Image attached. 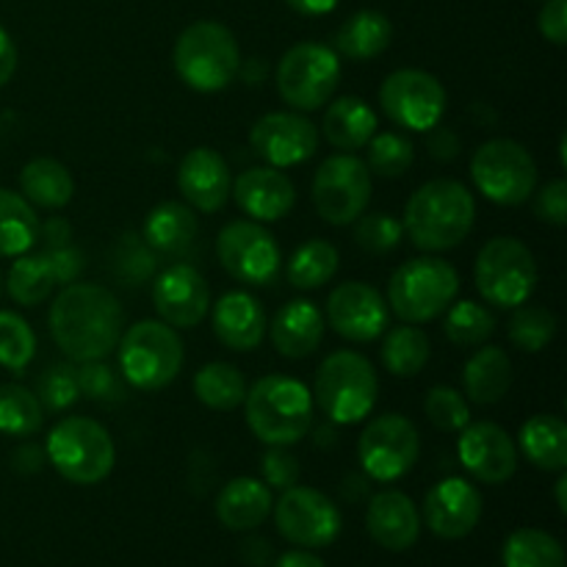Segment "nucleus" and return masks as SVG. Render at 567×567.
I'll return each instance as SVG.
<instances>
[{
    "instance_id": "obj_57",
    "label": "nucleus",
    "mask_w": 567,
    "mask_h": 567,
    "mask_svg": "<svg viewBox=\"0 0 567 567\" xmlns=\"http://www.w3.org/2000/svg\"><path fill=\"white\" fill-rule=\"evenodd\" d=\"M286 3L291 6V9L297 11V14L324 17V14H330V11H336L341 0H286Z\"/></svg>"
},
{
    "instance_id": "obj_35",
    "label": "nucleus",
    "mask_w": 567,
    "mask_h": 567,
    "mask_svg": "<svg viewBox=\"0 0 567 567\" xmlns=\"http://www.w3.org/2000/svg\"><path fill=\"white\" fill-rule=\"evenodd\" d=\"M39 219L33 205L11 188H0V255L20 258L37 244Z\"/></svg>"
},
{
    "instance_id": "obj_28",
    "label": "nucleus",
    "mask_w": 567,
    "mask_h": 567,
    "mask_svg": "<svg viewBox=\"0 0 567 567\" xmlns=\"http://www.w3.org/2000/svg\"><path fill=\"white\" fill-rule=\"evenodd\" d=\"M271 507H275L271 487L255 476H238V480L227 482L216 498V515H219L221 526H227L230 532L258 529L271 515Z\"/></svg>"
},
{
    "instance_id": "obj_16",
    "label": "nucleus",
    "mask_w": 567,
    "mask_h": 567,
    "mask_svg": "<svg viewBox=\"0 0 567 567\" xmlns=\"http://www.w3.org/2000/svg\"><path fill=\"white\" fill-rule=\"evenodd\" d=\"M277 532L302 548H324L338 540L343 529L341 509L313 487H288L275 504Z\"/></svg>"
},
{
    "instance_id": "obj_13",
    "label": "nucleus",
    "mask_w": 567,
    "mask_h": 567,
    "mask_svg": "<svg viewBox=\"0 0 567 567\" xmlns=\"http://www.w3.org/2000/svg\"><path fill=\"white\" fill-rule=\"evenodd\" d=\"M421 454V437L413 421L399 413L377 415L365 424L358 441L363 474L374 482H396L413 471Z\"/></svg>"
},
{
    "instance_id": "obj_12",
    "label": "nucleus",
    "mask_w": 567,
    "mask_h": 567,
    "mask_svg": "<svg viewBox=\"0 0 567 567\" xmlns=\"http://www.w3.org/2000/svg\"><path fill=\"white\" fill-rule=\"evenodd\" d=\"M371 199V172L352 153L330 155L316 169L313 205L327 225L347 227L365 214Z\"/></svg>"
},
{
    "instance_id": "obj_36",
    "label": "nucleus",
    "mask_w": 567,
    "mask_h": 567,
    "mask_svg": "<svg viewBox=\"0 0 567 567\" xmlns=\"http://www.w3.org/2000/svg\"><path fill=\"white\" fill-rule=\"evenodd\" d=\"M194 393H197V399L208 410H216V413H233V410L244 404V396H247V380H244V374L233 363L214 360V363H205L203 369L194 374Z\"/></svg>"
},
{
    "instance_id": "obj_56",
    "label": "nucleus",
    "mask_w": 567,
    "mask_h": 567,
    "mask_svg": "<svg viewBox=\"0 0 567 567\" xmlns=\"http://www.w3.org/2000/svg\"><path fill=\"white\" fill-rule=\"evenodd\" d=\"M17 70V48H14V39L9 37L3 25H0V89L11 81Z\"/></svg>"
},
{
    "instance_id": "obj_40",
    "label": "nucleus",
    "mask_w": 567,
    "mask_h": 567,
    "mask_svg": "<svg viewBox=\"0 0 567 567\" xmlns=\"http://www.w3.org/2000/svg\"><path fill=\"white\" fill-rule=\"evenodd\" d=\"M504 567H565V548L543 529H518L504 543Z\"/></svg>"
},
{
    "instance_id": "obj_10",
    "label": "nucleus",
    "mask_w": 567,
    "mask_h": 567,
    "mask_svg": "<svg viewBox=\"0 0 567 567\" xmlns=\"http://www.w3.org/2000/svg\"><path fill=\"white\" fill-rule=\"evenodd\" d=\"M471 181L485 199L515 208L537 192V164L515 138H491L471 158Z\"/></svg>"
},
{
    "instance_id": "obj_48",
    "label": "nucleus",
    "mask_w": 567,
    "mask_h": 567,
    "mask_svg": "<svg viewBox=\"0 0 567 567\" xmlns=\"http://www.w3.org/2000/svg\"><path fill=\"white\" fill-rule=\"evenodd\" d=\"M37 396L44 410L50 413H61L70 410L72 404L81 399V388H78V371L72 365H50L37 382Z\"/></svg>"
},
{
    "instance_id": "obj_32",
    "label": "nucleus",
    "mask_w": 567,
    "mask_h": 567,
    "mask_svg": "<svg viewBox=\"0 0 567 567\" xmlns=\"http://www.w3.org/2000/svg\"><path fill=\"white\" fill-rule=\"evenodd\" d=\"M518 446L535 468L548 474H563L567 468V424L559 415L537 413L524 421Z\"/></svg>"
},
{
    "instance_id": "obj_1",
    "label": "nucleus",
    "mask_w": 567,
    "mask_h": 567,
    "mask_svg": "<svg viewBox=\"0 0 567 567\" xmlns=\"http://www.w3.org/2000/svg\"><path fill=\"white\" fill-rule=\"evenodd\" d=\"M50 336L72 363L105 360L125 332V313L114 293L97 282H70L50 305Z\"/></svg>"
},
{
    "instance_id": "obj_58",
    "label": "nucleus",
    "mask_w": 567,
    "mask_h": 567,
    "mask_svg": "<svg viewBox=\"0 0 567 567\" xmlns=\"http://www.w3.org/2000/svg\"><path fill=\"white\" fill-rule=\"evenodd\" d=\"M275 567H327L316 554L308 551H288L277 559Z\"/></svg>"
},
{
    "instance_id": "obj_38",
    "label": "nucleus",
    "mask_w": 567,
    "mask_h": 567,
    "mask_svg": "<svg viewBox=\"0 0 567 567\" xmlns=\"http://www.w3.org/2000/svg\"><path fill=\"white\" fill-rule=\"evenodd\" d=\"M341 255L324 238H310L302 247L293 249L286 264V277L299 291H316L336 277Z\"/></svg>"
},
{
    "instance_id": "obj_27",
    "label": "nucleus",
    "mask_w": 567,
    "mask_h": 567,
    "mask_svg": "<svg viewBox=\"0 0 567 567\" xmlns=\"http://www.w3.org/2000/svg\"><path fill=\"white\" fill-rule=\"evenodd\" d=\"M324 313L310 299H291L275 313L266 332L277 352L288 360L310 358L324 341Z\"/></svg>"
},
{
    "instance_id": "obj_24",
    "label": "nucleus",
    "mask_w": 567,
    "mask_h": 567,
    "mask_svg": "<svg viewBox=\"0 0 567 567\" xmlns=\"http://www.w3.org/2000/svg\"><path fill=\"white\" fill-rule=\"evenodd\" d=\"M238 208L252 221H280L297 205V188L291 177L277 166H252L233 181V194Z\"/></svg>"
},
{
    "instance_id": "obj_6",
    "label": "nucleus",
    "mask_w": 567,
    "mask_h": 567,
    "mask_svg": "<svg viewBox=\"0 0 567 567\" xmlns=\"http://www.w3.org/2000/svg\"><path fill=\"white\" fill-rule=\"evenodd\" d=\"M44 457L72 485H100L116 463V449L100 421L70 415L50 430Z\"/></svg>"
},
{
    "instance_id": "obj_33",
    "label": "nucleus",
    "mask_w": 567,
    "mask_h": 567,
    "mask_svg": "<svg viewBox=\"0 0 567 567\" xmlns=\"http://www.w3.org/2000/svg\"><path fill=\"white\" fill-rule=\"evenodd\" d=\"M393 39V25L382 11H354L336 33V53L352 61L377 59L388 50Z\"/></svg>"
},
{
    "instance_id": "obj_44",
    "label": "nucleus",
    "mask_w": 567,
    "mask_h": 567,
    "mask_svg": "<svg viewBox=\"0 0 567 567\" xmlns=\"http://www.w3.org/2000/svg\"><path fill=\"white\" fill-rule=\"evenodd\" d=\"M365 147H369L365 166L380 177H402L415 161L413 142L402 133H374Z\"/></svg>"
},
{
    "instance_id": "obj_23",
    "label": "nucleus",
    "mask_w": 567,
    "mask_h": 567,
    "mask_svg": "<svg viewBox=\"0 0 567 567\" xmlns=\"http://www.w3.org/2000/svg\"><path fill=\"white\" fill-rule=\"evenodd\" d=\"M177 188L188 208L199 214H216L233 194V175L227 161L210 147H194L177 166Z\"/></svg>"
},
{
    "instance_id": "obj_14",
    "label": "nucleus",
    "mask_w": 567,
    "mask_h": 567,
    "mask_svg": "<svg viewBox=\"0 0 567 567\" xmlns=\"http://www.w3.org/2000/svg\"><path fill=\"white\" fill-rule=\"evenodd\" d=\"M216 258L233 280L244 286H269L280 275L282 252L260 221L236 219L216 236Z\"/></svg>"
},
{
    "instance_id": "obj_41",
    "label": "nucleus",
    "mask_w": 567,
    "mask_h": 567,
    "mask_svg": "<svg viewBox=\"0 0 567 567\" xmlns=\"http://www.w3.org/2000/svg\"><path fill=\"white\" fill-rule=\"evenodd\" d=\"M443 332L457 347H482L496 332V316L474 299H463L457 305L452 302Z\"/></svg>"
},
{
    "instance_id": "obj_46",
    "label": "nucleus",
    "mask_w": 567,
    "mask_h": 567,
    "mask_svg": "<svg viewBox=\"0 0 567 567\" xmlns=\"http://www.w3.org/2000/svg\"><path fill=\"white\" fill-rule=\"evenodd\" d=\"M424 413L441 432H460L471 424V408L457 388L437 385L426 393Z\"/></svg>"
},
{
    "instance_id": "obj_4",
    "label": "nucleus",
    "mask_w": 567,
    "mask_h": 567,
    "mask_svg": "<svg viewBox=\"0 0 567 567\" xmlns=\"http://www.w3.org/2000/svg\"><path fill=\"white\" fill-rule=\"evenodd\" d=\"M380 393V380L365 354L352 349H338L327 354L316 371L313 404L327 415L330 424L349 426L369 419Z\"/></svg>"
},
{
    "instance_id": "obj_30",
    "label": "nucleus",
    "mask_w": 567,
    "mask_h": 567,
    "mask_svg": "<svg viewBox=\"0 0 567 567\" xmlns=\"http://www.w3.org/2000/svg\"><path fill=\"white\" fill-rule=\"evenodd\" d=\"M324 138L341 153L363 150L377 133V114L363 97H338L327 105L324 122H321Z\"/></svg>"
},
{
    "instance_id": "obj_21",
    "label": "nucleus",
    "mask_w": 567,
    "mask_h": 567,
    "mask_svg": "<svg viewBox=\"0 0 567 567\" xmlns=\"http://www.w3.org/2000/svg\"><path fill=\"white\" fill-rule=\"evenodd\" d=\"M457 454L463 468L485 485H504L518 471V446L504 426L480 421L460 430Z\"/></svg>"
},
{
    "instance_id": "obj_59",
    "label": "nucleus",
    "mask_w": 567,
    "mask_h": 567,
    "mask_svg": "<svg viewBox=\"0 0 567 567\" xmlns=\"http://www.w3.org/2000/svg\"><path fill=\"white\" fill-rule=\"evenodd\" d=\"M565 487H567V476H559L557 480V507L559 513H567V502H565Z\"/></svg>"
},
{
    "instance_id": "obj_37",
    "label": "nucleus",
    "mask_w": 567,
    "mask_h": 567,
    "mask_svg": "<svg viewBox=\"0 0 567 567\" xmlns=\"http://www.w3.org/2000/svg\"><path fill=\"white\" fill-rule=\"evenodd\" d=\"M430 338H426V332L415 324H402L388 330L380 349L382 365H385L393 377H402V380L421 374V371L426 369V363H430Z\"/></svg>"
},
{
    "instance_id": "obj_3",
    "label": "nucleus",
    "mask_w": 567,
    "mask_h": 567,
    "mask_svg": "<svg viewBox=\"0 0 567 567\" xmlns=\"http://www.w3.org/2000/svg\"><path fill=\"white\" fill-rule=\"evenodd\" d=\"M313 408L310 388L286 374L260 377L244 396L249 430L266 446H293L302 441L313 424Z\"/></svg>"
},
{
    "instance_id": "obj_31",
    "label": "nucleus",
    "mask_w": 567,
    "mask_h": 567,
    "mask_svg": "<svg viewBox=\"0 0 567 567\" xmlns=\"http://www.w3.org/2000/svg\"><path fill=\"white\" fill-rule=\"evenodd\" d=\"M463 385L474 404L482 408L498 404L513 385V360L502 347H482L465 363Z\"/></svg>"
},
{
    "instance_id": "obj_52",
    "label": "nucleus",
    "mask_w": 567,
    "mask_h": 567,
    "mask_svg": "<svg viewBox=\"0 0 567 567\" xmlns=\"http://www.w3.org/2000/svg\"><path fill=\"white\" fill-rule=\"evenodd\" d=\"M537 28L551 44H567V0H546L537 17Z\"/></svg>"
},
{
    "instance_id": "obj_22",
    "label": "nucleus",
    "mask_w": 567,
    "mask_h": 567,
    "mask_svg": "<svg viewBox=\"0 0 567 567\" xmlns=\"http://www.w3.org/2000/svg\"><path fill=\"white\" fill-rule=\"evenodd\" d=\"M482 518V496L468 480L449 476L441 480L424 498V520L432 535L443 540H463Z\"/></svg>"
},
{
    "instance_id": "obj_7",
    "label": "nucleus",
    "mask_w": 567,
    "mask_h": 567,
    "mask_svg": "<svg viewBox=\"0 0 567 567\" xmlns=\"http://www.w3.org/2000/svg\"><path fill=\"white\" fill-rule=\"evenodd\" d=\"M460 293V275L449 260L421 255L393 271L388 305L404 324H426L446 313Z\"/></svg>"
},
{
    "instance_id": "obj_15",
    "label": "nucleus",
    "mask_w": 567,
    "mask_h": 567,
    "mask_svg": "<svg viewBox=\"0 0 567 567\" xmlns=\"http://www.w3.org/2000/svg\"><path fill=\"white\" fill-rule=\"evenodd\" d=\"M380 105L393 125L426 133L441 125L446 111V89L432 72L396 70L382 81Z\"/></svg>"
},
{
    "instance_id": "obj_11",
    "label": "nucleus",
    "mask_w": 567,
    "mask_h": 567,
    "mask_svg": "<svg viewBox=\"0 0 567 567\" xmlns=\"http://www.w3.org/2000/svg\"><path fill=\"white\" fill-rule=\"evenodd\" d=\"M277 92L293 111H319L341 81V55L319 42H299L280 59Z\"/></svg>"
},
{
    "instance_id": "obj_20",
    "label": "nucleus",
    "mask_w": 567,
    "mask_h": 567,
    "mask_svg": "<svg viewBox=\"0 0 567 567\" xmlns=\"http://www.w3.org/2000/svg\"><path fill=\"white\" fill-rule=\"evenodd\" d=\"M153 308L175 330H192L208 316L210 288L192 264H175L153 282Z\"/></svg>"
},
{
    "instance_id": "obj_29",
    "label": "nucleus",
    "mask_w": 567,
    "mask_h": 567,
    "mask_svg": "<svg viewBox=\"0 0 567 567\" xmlns=\"http://www.w3.org/2000/svg\"><path fill=\"white\" fill-rule=\"evenodd\" d=\"M199 233V221L194 208L183 203H161L147 214L142 227V238L155 255H186Z\"/></svg>"
},
{
    "instance_id": "obj_50",
    "label": "nucleus",
    "mask_w": 567,
    "mask_h": 567,
    "mask_svg": "<svg viewBox=\"0 0 567 567\" xmlns=\"http://www.w3.org/2000/svg\"><path fill=\"white\" fill-rule=\"evenodd\" d=\"M299 474H302V465L288 452V446H269V452L264 454L266 485L277 487V491H288V487L297 485Z\"/></svg>"
},
{
    "instance_id": "obj_34",
    "label": "nucleus",
    "mask_w": 567,
    "mask_h": 567,
    "mask_svg": "<svg viewBox=\"0 0 567 567\" xmlns=\"http://www.w3.org/2000/svg\"><path fill=\"white\" fill-rule=\"evenodd\" d=\"M22 197L44 210H59L75 194V181L70 169L55 158H33L20 172Z\"/></svg>"
},
{
    "instance_id": "obj_60",
    "label": "nucleus",
    "mask_w": 567,
    "mask_h": 567,
    "mask_svg": "<svg viewBox=\"0 0 567 567\" xmlns=\"http://www.w3.org/2000/svg\"><path fill=\"white\" fill-rule=\"evenodd\" d=\"M0 291H3V282H0Z\"/></svg>"
},
{
    "instance_id": "obj_42",
    "label": "nucleus",
    "mask_w": 567,
    "mask_h": 567,
    "mask_svg": "<svg viewBox=\"0 0 567 567\" xmlns=\"http://www.w3.org/2000/svg\"><path fill=\"white\" fill-rule=\"evenodd\" d=\"M557 327V316L548 308H540V305H520V308H515L513 319H509V341L520 352L537 354L554 341Z\"/></svg>"
},
{
    "instance_id": "obj_55",
    "label": "nucleus",
    "mask_w": 567,
    "mask_h": 567,
    "mask_svg": "<svg viewBox=\"0 0 567 567\" xmlns=\"http://www.w3.org/2000/svg\"><path fill=\"white\" fill-rule=\"evenodd\" d=\"M44 463H48L44 449L33 446V443H25V446H20L11 454V465H14V471H20V474H37V471H42Z\"/></svg>"
},
{
    "instance_id": "obj_43",
    "label": "nucleus",
    "mask_w": 567,
    "mask_h": 567,
    "mask_svg": "<svg viewBox=\"0 0 567 567\" xmlns=\"http://www.w3.org/2000/svg\"><path fill=\"white\" fill-rule=\"evenodd\" d=\"M33 354H37V336L31 324L14 310H0V365L22 374L31 365Z\"/></svg>"
},
{
    "instance_id": "obj_5",
    "label": "nucleus",
    "mask_w": 567,
    "mask_h": 567,
    "mask_svg": "<svg viewBox=\"0 0 567 567\" xmlns=\"http://www.w3.org/2000/svg\"><path fill=\"white\" fill-rule=\"evenodd\" d=\"M175 72L188 89L203 94L230 86L241 66V50L227 25L214 20L192 22L175 42Z\"/></svg>"
},
{
    "instance_id": "obj_26",
    "label": "nucleus",
    "mask_w": 567,
    "mask_h": 567,
    "mask_svg": "<svg viewBox=\"0 0 567 567\" xmlns=\"http://www.w3.org/2000/svg\"><path fill=\"white\" fill-rule=\"evenodd\" d=\"M266 310L252 293L227 291L214 305V336L233 352H252L266 338Z\"/></svg>"
},
{
    "instance_id": "obj_47",
    "label": "nucleus",
    "mask_w": 567,
    "mask_h": 567,
    "mask_svg": "<svg viewBox=\"0 0 567 567\" xmlns=\"http://www.w3.org/2000/svg\"><path fill=\"white\" fill-rule=\"evenodd\" d=\"M354 225V241L360 249L371 255H388L402 244L404 227L402 221L393 219L388 214H369L352 221Z\"/></svg>"
},
{
    "instance_id": "obj_51",
    "label": "nucleus",
    "mask_w": 567,
    "mask_h": 567,
    "mask_svg": "<svg viewBox=\"0 0 567 567\" xmlns=\"http://www.w3.org/2000/svg\"><path fill=\"white\" fill-rule=\"evenodd\" d=\"M535 197V210L543 221L554 227L567 225V183L563 177L557 181H548L540 192L532 194Z\"/></svg>"
},
{
    "instance_id": "obj_19",
    "label": "nucleus",
    "mask_w": 567,
    "mask_h": 567,
    "mask_svg": "<svg viewBox=\"0 0 567 567\" xmlns=\"http://www.w3.org/2000/svg\"><path fill=\"white\" fill-rule=\"evenodd\" d=\"M324 321L352 343L377 341L388 330V302L369 282H341L327 299Z\"/></svg>"
},
{
    "instance_id": "obj_25",
    "label": "nucleus",
    "mask_w": 567,
    "mask_h": 567,
    "mask_svg": "<svg viewBox=\"0 0 567 567\" xmlns=\"http://www.w3.org/2000/svg\"><path fill=\"white\" fill-rule=\"evenodd\" d=\"M365 529L374 537L377 546L388 551H408L421 535V518L413 498L402 491H382L369 502Z\"/></svg>"
},
{
    "instance_id": "obj_17",
    "label": "nucleus",
    "mask_w": 567,
    "mask_h": 567,
    "mask_svg": "<svg viewBox=\"0 0 567 567\" xmlns=\"http://www.w3.org/2000/svg\"><path fill=\"white\" fill-rule=\"evenodd\" d=\"M83 252L70 247L44 249L37 255H20L6 277V291L22 308L44 302L55 288H64L78 280L83 271Z\"/></svg>"
},
{
    "instance_id": "obj_18",
    "label": "nucleus",
    "mask_w": 567,
    "mask_h": 567,
    "mask_svg": "<svg viewBox=\"0 0 567 567\" xmlns=\"http://www.w3.org/2000/svg\"><path fill=\"white\" fill-rule=\"evenodd\" d=\"M319 127L302 111H271L249 131V147L266 166L288 169L313 158L319 150Z\"/></svg>"
},
{
    "instance_id": "obj_8",
    "label": "nucleus",
    "mask_w": 567,
    "mask_h": 567,
    "mask_svg": "<svg viewBox=\"0 0 567 567\" xmlns=\"http://www.w3.org/2000/svg\"><path fill=\"white\" fill-rule=\"evenodd\" d=\"M116 349H120L122 377L127 380V385L144 393L164 391L169 382H175L183 369V358H186L175 327L155 319H144L127 327Z\"/></svg>"
},
{
    "instance_id": "obj_2",
    "label": "nucleus",
    "mask_w": 567,
    "mask_h": 567,
    "mask_svg": "<svg viewBox=\"0 0 567 567\" xmlns=\"http://www.w3.org/2000/svg\"><path fill=\"white\" fill-rule=\"evenodd\" d=\"M474 221L476 199L468 186L452 177H437L408 199L402 227L424 252H446L468 238Z\"/></svg>"
},
{
    "instance_id": "obj_39",
    "label": "nucleus",
    "mask_w": 567,
    "mask_h": 567,
    "mask_svg": "<svg viewBox=\"0 0 567 567\" xmlns=\"http://www.w3.org/2000/svg\"><path fill=\"white\" fill-rule=\"evenodd\" d=\"M44 408L25 385H0V432L9 437H31L42 430Z\"/></svg>"
},
{
    "instance_id": "obj_45",
    "label": "nucleus",
    "mask_w": 567,
    "mask_h": 567,
    "mask_svg": "<svg viewBox=\"0 0 567 567\" xmlns=\"http://www.w3.org/2000/svg\"><path fill=\"white\" fill-rule=\"evenodd\" d=\"M158 266V255L144 244L142 236H127L120 238L114 249V275L120 277L127 286H142L144 280H150Z\"/></svg>"
},
{
    "instance_id": "obj_53",
    "label": "nucleus",
    "mask_w": 567,
    "mask_h": 567,
    "mask_svg": "<svg viewBox=\"0 0 567 567\" xmlns=\"http://www.w3.org/2000/svg\"><path fill=\"white\" fill-rule=\"evenodd\" d=\"M430 133V155L437 161H454L460 155V138L457 133L449 127L435 125Z\"/></svg>"
},
{
    "instance_id": "obj_9",
    "label": "nucleus",
    "mask_w": 567,
    "mask_h": 567,
    "mask_svg": "<svg viewBox=\"0 0 567 567\" xmlns=\"http://www.w3.org/2000/svg\"><path fill=\"white\" fill-rule=\"evenodd\" d=\"M476 291L487 305L515 310L532 299L537 288V260L524 241L513 236L491 238L474 264Z\"/></svg>"
},
{
    "instance_id": "obj_54",
    "label": "nucleus",
    "mask_w": 567,
    "mask_h": 567,
    "mask_svg": "<svg viewBox=\"0 0 567 567\" xmlns=\"http://www.w3.org/2000/svg\"><path fill=\"white\" fill-rule=\"evenodd\" d=\"M39 236H42V241L48 244V249L70 247L72 227L70 221L61 219V216H53V219H48L44 225H39Z\"/></svg>"
},
{
    "instance_id": "obj_49",
    "label": "nucleus",
    "mask_w": 567,
    "mask_h": 567,
    "mask_svg": "<svg viewBox=\"0 0 567 567\" xmlns=\"http://www.w3.org/2000/svg\"><path fill=\"white\" fill-rule=\"evenodd\" d=\"M78 371V388H81V396L92 399V402H120L122 399V385L120 377L111 365H105L103 360H92V363H81Z\"/></svg>"
}]
</instances>
